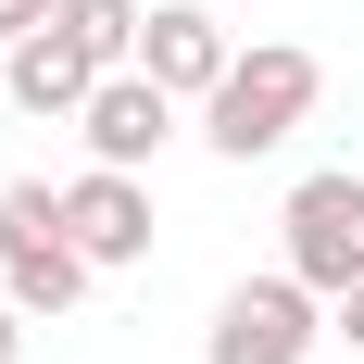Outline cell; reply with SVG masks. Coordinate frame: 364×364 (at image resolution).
<instances>
[{"label": "cell", "mask_w": 364, "mask_h": 364, "mask_svg": "<svg viewBox=\"0 0 364 364\" xmlns=\"http://www.w3.org/2000/svg\"><path fill=\"white\" fill-rule=\"evenodd\" d=\"M63 226L75 252L101 264V277H126V264H151V176H126V164H88V176H63Z\"/></svg>", "instance_id": "obj_5"}, {"label": "cell", "mask_w": 364, "mask_h": 364, "mask_svg": "<svg viewBox=\"0 0 364 364\" xmlns=\"http://www.w3.org/2000/svg\"><path fill=\"white\" fill-rule=\"evenodd\" d=\"M314 339H327V289H301L289 264H277V277H239L214 301L201 364H314Z\"/></svg>", "instance_id": "obj_4"}, {"label": "cell", "mask_w": 364, "mask_h": 364, "mask_svg": "<svg viewBox=\"0 0 364 364\" xmlns=\"http://www.w3.org/2000/svg\"><path fill=\"white\" fill-rule=\"evenodd\" d=\"M38 26H63V0H0V50H13V38H38Z\"/></svg>", "instance_id": "obj_10"}, {"label": "cell", "mask_w": 364, "mask_h": 364, "mask_svg": "<svg viewBox=\"0 0 364 364\" xmlns=\"http://www.w3.org/2000/svg\"><path fill=\"white\" fill-rule=\"evenodd\" d=\"M226 63H239V38H226L201 0H151V26H139V75H151V88H176V101L201 113L226 88Z\"/></svg>", "instance_id": "obj_7"}, {"label": "cell", "mask_w": 364, "mask_h": 364, "mask_svg": "<svg viewBox=\"0 0 364 364\" xmlns=\"http://www.w3.org/2000/svg\"><path fill=\"white\" fill-rule=\"evenodd\" d=\"M314 101H327V63L301 38H252L226 63V88L201 101V139H214V164H264V151H289L314 126Z\"/></svg>", "instance_id": "obj_1"}, {"label": "cell", "mask_w": 364, "mask_h": 364, "mask_svg": "<svg viewBox=\"0 0 364 364\" xmlns=\"http://www.w3.org/2000/svg\"><path fill=\"white\" fill-rule=\"evenodd\" d=\"M26 327H38V314H26L13 289H0V364H26Z\"/></svg>", "instance_id": "obj_12"}, {"label": "cell", "mask_w": 364, "mask_h": 364, "mask_svg": "<svg viewBox=\"0 0 364 364\" xmlns=\"http://www.w3.org/2000/svg\"><path fill=\"white\" fill-rule=\"evenodd\" d=\"M327 339H339V352H364V289H339V301H327Z\"/></svg>", "instance_id": "obj_11"}, {"label": "cell", "mask_w": 364, "mask_h": 364, "mask_svg": "<svg viewBox=\"0 0 364 364\" xmlns=\"http://www.w3.org/2000/svg\"><path fill=\"white\" fill-rule=\"evenodd\" d=\"M277 252H289L301 289H364V164H314V176L277 201Z\"/></svg>", "instance_id": "obj_3"}, {"label": "cell", "mask_w": 364, "mask_h": 364, "mask_svg": "<svg viewBox=\"0 0 364 364\" xmlns=\"http://www.w3.org/2000/svg\"><path fill=\"white\" fill-rule=\"evenodd\" d=\"M101 75H113V63H101L75 26H38V38H13V50H0V88H13V113H38V126H75Z\"/></svg>", "instance_id": "obj_8"}, {"label": "cell", "mask_w": 364, "mask_h": 364, "mask_svg": "<svg viewBox=\"0 0 364 364\" xmlns=\"http://www.w3.org/2000/svg\"><path fill=\"white\" fill-rule=\"evenodd\" d=\"M0 289L26 301L38 327H63L75 301L101 289V264L75 252V226H63V188H38V176L0 188Z\"/></svg>", "instance_id": "obj_2"}, {"label": "cell", "mask_w": 364, "mask_h": 364, "mask_svg": "<svg viewBox=\"0 0 364 364\" xmlns=\"http://www.w3.org/2000/svg\"><path fill=\"white\" fill-rule=\"evenodd\" d=\"M63 26L88 38V50H101L113 75H126V63H139V26H151V0H63Z\"/></svg>", "instance_id": "obj_9"}, {"label": "cell", "mask_w": 364, "mask_h": 364, "mask_svg": "<svg viewBox=\"0 0 364 364\" xmlns=\"http://www.w3.org/2000/svg\"><path fill=\"white\" fill-rule=\"evenodd\" d=\"M176 126H188V101H176V88H151L139 63H126V75H101V88H88V113H75L88 164H126V176H139L151 151L176 139Z\"/></svg>", "instance_id": "obj_6"}]
</instances>
